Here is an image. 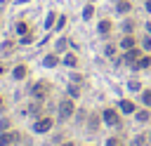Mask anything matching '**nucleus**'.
I'll list each match as a JSON object with an SVG mask.
<instances>
[{"label":"nucleus","mask_w":151,"mask_h":146,"mask_svg":"<svg viewBox=\"0 0 151 146\" xmlns=\"http://www.w3.org/2000/svg\"><path fill=\"white\" fill-rule=\"evenodd\" d=\"M76 113V106H73V99H61L59 101V111H57V118L64 122V120H68L71 115Z\"/></svg>","instance_id":"f257e3e1"},{"label":"nucleus","mask_w":151,"mask_h":146,"mask_svg":"<svg viewBox=\"0 0 151 146\" xmlns=\"http://www.w3.org/2000/svg\"><path fill=\"white\" fill-rule=\"evenodd\" d=\"M101 120H104V125H109V127H118V125H120V115H118V111H113V108H104V111H101Z\"/></svg>","instance_id":"f03ea898"},{"label":"nucleus","mask_w":151,"mask_h":146,"mask_svg":"<svg viewBox=\"0 0 151 146\" xmlns=\"http://www.w3.org/2000/svg\"><path fill=\"white\" fill-rule=\"evenodd\" d=\"M31 94H33L35 99H45V97L50 94V85H47L45 80H40V82H33V85H31Z\"/></svg>","instance_id":"7ed1b4c3"},{"label":"nucleus","mask_w":151,"mask_h":146,"mask_svg":"<svg viewBox=\"0 0 151 146\" xmlns=\"http://www.w3.org/2000/svg\"><path fill=\"white\" fill-rule=\"evenodd\" d=\"M142 54H144V49H139V47L125 49V52H123V64H130V66H132V64H134V61H137Z\"/></svg>","instance_id":"20e7f679"},{"label":"nucleus","mask_w":151,"mask_h":146,"mask_svg":"<svg viewBox=\"0 0 151 146\" xmlns=\"http://www.w3.org/2000/svg\"><path fill=\"white\" fill-rule=\"evenodd\" d=\"M19 139H21V134H19V132H14V130L2 132V134H0V146H12V144H17Z\"/></svg>","instance_id":"39448f33"},{"label":"nucleus","mask_w":151,"mask_h":146,"mask_svg":"<svg viewBox=\"0 0 151 146\" xmlns=\"http://www.w3.org/2000/svg\"><path fill=\"white\" fill-rule=\"evenodd\" d=\"M52 130V118H38L33 122V132H50Z\"/></svg>","instance_id":"423d86ee"},{"label":"nucleus","mask_w":151,"mask_h":146,"mask_svg":"<svg viewBox=\"0 0 151 146\" xmlns=\"http://www.w3.org/2000/svg\"><path fill=\"white\" fill-rule=\"evenodd\" d=\"M130 68H132V71H146V68H151V57H149V54H142Z\"/></svg>","instance_id":"0eeeda50"},{"label":"nucleus","mask_w":151,"mask_h":146,"mask_svg":"<svg viewBox=\"0 0 151 146\" xmlns=\"http://www.w3.org/2000/svg\"><path fill=\"white\" fill-rule=\"evenodd\" d=\"M132 47H137V40H134L132 33H125V35L120 38V49L125 52V49H132Z\"/></svg>","instance_id":"6e6552de"},{"label":"nucleus","mask_w":151,"mask_h":146,"mask_svg":"<svg viewBox=\"0 0 151 146\" xmlns=\"http://www.w3.org/2000/svg\"><path fill=\"white\" fill-rule=\"evenodd\" d=\"M116 12L118 14H130L132 12V2L130 0H116Z\"/></svg>","instance_id":"1a4fd4ad"},{"label":"nucleus","mask_w":151,"mask_h":146,"mask_svg":"<svg viewBox=\"0 0 151 146\" xmlns=\"http://www.w3.org/2000/svg\"><path fill=\"white\" fill-rule=\"evenodd\" d=\"M118 108H120L123 113H134V104H132L130 99H120V104H118Z\"/></svg>","instance_id":"9d476101"},{"label":"nucleus","mask_w":151,"mask_h":146,"mask_svg":"<svg viewBox=\"0 0 151 146\" xmlns=\"http://www.w3.org/2000/svg\"><path fill=\"white\" fill-rule=\"evenodd\" d=\"M42 64H45L47 68H52V66H57V64H59V57H57V54H47V57L42 59Z\"/></svg>","instance_id":"9b49d317"},{"label":"nucleus","mask_w":151,"mask_h":146,"mask_svg":"<svg viewBox=\"0 0 151 146\" xmlns=\"http://www.w3.org/2000/svg\"><path fill=\"white\" fill-rule=\"evenodd\" d=\"M99 33H101V35H109V33H111V21H109V19L99 21Z\"/></svg>","instance_id":"f8f14e48"},{"label":"nucleus","mask_w":151,"mask_h":146,"mask_svg":"<svg viewBox=\"0 0 151 146\" xmlns=\"http://www.w3.org/2000/svg\"><path fill=\"white\" fill-rule=\"evenodd\" d=\"M61 61H64V66H71V68H73V66H78V57H76V54H66Z\"/></svg>","instance_id":"ddd939ff"},{"label":"nucleus","mask_w":151,"mask_h":146,"mask_svg":"<svg viewBox=\"0 0 151 146\" xmlns=\"http://www.w3.org/2000/svg\"><path fill=\"white\" fill-rule=\"evenodd\" d=\"M12 75H14V80H21V78H26V66H14Z\"/></svg>","instance_id":"4468645a"},{"label":"nucleus","mask_w":151,"mask_h":146,"mask_svg":"<svg viewBox=\"0 0 151 146\" xmlns=\"http://www.w3.org/2000/svg\"><path fill=\"white\" fill-rule=\"evenodd\" d=\"M139 47L144 49V52H149L151 49V35L146 33V35H142V40H139Z\"/></svg>","instance_id":"2eb2a0df"},{"label":"nucleus","mask_w":151,"mask_h":146,"mask_svg":"<svg viewBox=\"0 0 151 146\" xmlns=\"http://www.w3.org/2000/svg\"><path fill=\"white\" fill-rule=\"evenodd\" d=\"M134 118H137V122H149L151 113H149V111H137V113H134Z\"/></svg>","instance_id":"dca6fc26"},{"label":"nucleus","mask_w":151,"mask_h":146,"mask_svg":"<svg viewBox=\"0 0 151 146\" xmlns=\"http://www.w3.org/2000/svg\"><path fill=\"white\" fill-rule=\"evenodd\" d=\"M99 115H90V120H87V125H90V132H97V127H99Z\"/></svg>","instance_id":"f3484780"},{"label":"nucleus","mask_w":151,"mask_h":146,"mask_svg":"<svg viewBox=\"0 0 151 146\" xmlns=\"http://www.w3.org/2000/svg\"><path fill=\"white\" fill-rule=\"evenodd\" d=\"M92 14H94V5L90 2V5H85V9H83V19L87 21V19H92Z\"/></svg>","instance_id":"a211bd4d"},{"label":"nucleus","mask_w":151,"mask_h":146,"mask_svg":"<svg viewBox=\"0 0 151 146\" xmlns=\"http://www.w3.org/2000/svg\"><path fill=\"white\" fill-rule=\"evenodd\" d=\"M144 144H146V134H137V137H132L130 146H144Z\"/></svg>","instance_id":"6ab92c4d"},{"label":"nucleus","mask_w":151,"mask_h":146,"mask_svg":"<svg viewBox=\"0 0 151 146\" xmlns=\"http://www.w3.org/2000/svg\"><path fill=\"white\" fill-rule=\"evenodd\" d=\"M127 89H130V92H142V82H139V80H130V82H127Z\"/></svg>","instance_id":"aec40b11"},{"label":"nucleus","mask_w":151,"mask_h":146,"mask_svg":"<svg viewBox=\"0 0 151 146\" xmlns=\"http://www.w3.org/2000/svg\"><path fill=\"white\" fill-rule=\"evenodd\" d=\"M113 54H116V45H111V42H109V45H104V57H109V59H111Z\"/></svg>","instance_id":"412c9836"},{"label":"nucleus","mask_w":151,"mask_h":146,"mask_svg":"<svg viewBox=\"0 0 151 146\" xmlns=\"http://www.w3.org/2000/svg\"><path fill=\"white\" fill-rule=\"evenodd\" d=\"M142 101L144 106H151V89H142Z\"/></svg>","instance_id":"4be33fe9"},{"label":"nucleus","mask_w":151,"mask_h":146,"mask_svg":"<svg viewBox=\"0 0 151 146\" xmlns=\"http://www.w3.org/2000/svg\"><path fill=\"white\" fill-rule=\"evenodd\" d=\"M66 47H68V40H66V38H59V40H57V52H64Z\"/></svg>","instance_id":"5701e85b"},{"label":"nucleus","mask_w":151,"mask_h":146,"mask_svg":"<svg viewBox=\"0 0 151 146\" xmlns=\"http://www.w3.org/2000/svg\"><path fill=\"white\" fill-rule=\"evenodd\" d=\"M9 125H12V122H9L7 118H0V134H2V132H9Z\"/></svg>","instance_id":"b1692460"},{"label":"nucleus","mask_w":151,"mask_h":146,"mask_svg":"<svg viewBox=\"0 0 151 146\" xmlns=\"http://www.w3.org/2000/svg\"><path fill=\"white\" fill-rule=\"evenodd\" d=\"M132 28H134V21H132V19H125V24H123V31H125V33H132Z\"/></svg>","instance_id":"393cba45"},{"label":"nucleus","mask_w":151,"mask_h":146,"mask_svg":"<svg viewBox=\"0 0 151 146\" xmlns=\"http://www.w3.org/2000/svg\"><path fill=\"white\" fill-rule=\"evenodd\" d=\"M78 94H80V89H78V85H68V97H71V99H76Z\"/></svg>","instance_id":"a878e982"},{"label":"nucleus","mask_w":151,"mask_h":146,"mask_svg":"<svg viewBox=\"0 0 151 146\" xmlns=\"http://www.w3.org/2000/svg\"><path fill=\"white\" fill-rule=\"evenodd\" d=\"M54 16H57L54 12H50V14H47V19H45V28H50V26L54 24Z\"/></svg>","instance_id":"bb28decb"},{"label":"nucleus","mask_w":151,"mask_h":146,"mask_svg":"<svg viewBox=\"0 0 151 146\" xmlns=\"http://www.w3.org/2000/svg\"><path fill=\"white\" fill-rule=\"evenodd\" d=\"M12 47H14V42H9V40H7V42L2 45V52H12Z\"/></svg>","instance_id":"cd10ccee"},{"label":"nucleus","mask_w":151,"mask_h":146,"mask_svg":"<svg viewBox=\"0 0 151 146\" xmlns=\"http://www.w3.org/2000/svg\"><path fill=\"white\" fill-rule=\"evenodd\" d=\"M106 146H120V141H118V139H116V137H111V139H109V141H106Z\"/></svg>","instance_id":"c85d7f7f"},{"label":"nucleus","mask_w":151,"mask_h":146,"mask_svg":"<svg viewBox=\"0 0 151 146\" xmlns=\"http://www.w3.org/2000/svg\"><path fill=\"white\" fill-rule=\"evenodd\" d=\"M64 24H66V19H64V16H59V21H57V31H61V28H64Z\"/></svg>","instance_id":"c756f323"},{"label":"nucleus","mask_w":151,"mask_h":146,"mask_svg":"<svg viewBox=\"0 0 151 146\" xmlns=\"http://www.w3.org/2000/svg\"><path fill=\"white\" fill-rule=\"evenodd\" d=\"M17 33H26V24H24V21L17 24Z\"/></svg>","instance_id":"7c9ffc66"},{"label":"nucleus","mask_w":151,"mask_h":146,"mask_svg":"<svg viewBox=\"0 0 151 146\" xmlns=\"http://www.w3.org/2000/svg\"><path fill=\"white\" fill-rule=\"evenodd\" d=\"M144 9H146V12H151V0H144Z\"/></svg>","instance_id":"2f4dec72"},{"label":"nucleus","mask_w":151,"mask_h":146,"mask_svg":"<svg viewBox=\"0 0 151 146\" xmlns=\"http://www.w3.org/2000/svg\"><path fill=\"white\" fill-rule=\"evenodd\" d=\"M144 28H146V33L151 35V21H146V24H144Z\"/></svg>","instance_id":"473e14b6"},{"label":"nucleus","mask_w":151,"mask_h":146,"mask_svg":"<svg viewBox=\"0 0 151 146\" xmlns=\"http://www.w3.org/2000/svg\"><path fill=\"white\" fill-rule=\"evenodd\" d=\"M61 146H73V144H71V141H66V144H61Z\"/></svg>","instance_id":"72a5a7b5"},{"label":"nucleus","mask_w":151,"mask_h":146,"mask_svg":"<svg viewBox=\"0 0 151 146\" xmlns=\"http://www.w3.org/2000/svg\"><path fill=\"white\" fill-rule=\"evenodd\" d=\"M0 111H2V97H0Z\"/></svg>","instance_id":"f704fd0d"},{"label":"nucleus","mask_w":151,"mask_h":146,"mask_svg":"<svg viewBox=\"0 0 151 146\" xmlns=\"http://www.w3.org/2000/svg\"><path fill=\"white\" fill-rule=\"evenodd\" d=\"M0 75H2V66H0Z\"/></svg>","instance_id":"c9c22d12"},{"label":"nucleus","mask_w":151,"mask_h":146,"mask_svg":"<svg viewBox=\"0 0 151 146\" xmlns=\"http://www.w3.org/2000/svg\"><path fill=\"white\" fill-rule=\"evenodd\" d=\"M0 2H5V0H0Z\"/></svg>","instance_id":"e433bc0d"}]
</instances>
